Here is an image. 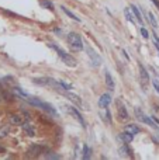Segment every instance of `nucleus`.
I'll use <instances>...</instances> for the list:
<instances>
[{"label": "nucleus", "mask_w": 159, "mask_h": 160, "mask_svg": "<svg viewBox=\"0 0 159 160\" xmlns=\"http://www.w3.org/2000/svg\"><path fill=\"white\" fill-rule=\"evenodd\" d=\"M39 4H41L44 8H48V10H51V11H54V8H55L49 0H39Z\"/></svg>", "instance_id": "22"}, {"label": "nucleus", "mask_w": 159, "mask_h": 160, "mask_svg": "<svg viewBox=\"0 0 159 160\" xmlns=\"http://www.w3.org/2000/svg\"><path fill=\"white\" fill-rule=\"evenodd\" d=\"M59 82H61V87L64 88V90H72V88H73L72 84H69V83L64 82V80H59Z\"/></svg>", "instance_id": "27"}, {"label": "nucleus", "mask_w": 159, "mask_h": 160, "mask_svg": "<svg viewBox=\"0 0 159 160\" xmlns=\"http://www.w3.org/2000/svg\"><path fill=\"white\" fill-rule=\"evenodd\" d=\"M68 44L73 51H82L83 49V41L82 37L78 32H69L68 34Z\"/></svg>", "instance_id": "3"}, {"label": "nucleus", "mask_w": 159, "mask_h": 160, "mask_svg": "<svg viewBox=\"0 0 159 160\" xmlns=\"http://www.w3.org/2000/svg\"><path fill=\"white\" fill-rule=\"evenodd\" d=\"M134 114H135V118H137V119H140V121L141 122H144V119H145V114H144L142 112V110H141V108H134Z\"/></svg>", "instance_id": "19"}, {"label": "nucleus", "mask_w": 159, "mask_h": 160, "mask_svg": "<svg viewBox=\"0 0 159 160\" xmlns=\"http://www.w3.org/2000/svg\"><path fill=\"white\" fill-rule=\"evenodd\" d=\"M132 138H134V135H131L130 132H126V131L118 135V141L123 142V143H130V142H132Z\"/></svg>", "instance_id": "13"}, {"label": "nucleus", "mask_w": 159, "mask_h": 160, "mask_svg": "<svg viewBox=\"0 0 159 160\" xmlns=\"http://www.w3.org/2000/svg\"><path fill=\"white\" fill-rule=\"evenodd\" d=\"M0 100H2V97H0Z\"/></svg>", "instance_id": "34"}, {"label": "nucleus", "mask_w": 159, "mask_h": 160, "mask_svg": "<svg viewBox=\"0 0 159 160\" xmlns=\"http://www.w3.org/2000/svg\"><path fill=\"white\" fill-rule=\"evenodd\" d=\"M118 152H120L121 156H128V158H132V150H131V148L128 146V143H124L123 146L118 149Z\"/></svg>", "instance_id": "14"}, {"label": "nucleus", "mask_w": 159, "mask_h": 160, "mask_svg": "<svg viewBox=\"0 0 159 160\" xmlns=\"http://www.w3.org/2000/svg\"><path fill=\"white\" fill-rule=\"evenodd\" d=\"M8 121H10V124L11 125H21L23 122V117H20V115H17V114H11L10 117H8Z\"/></svg>", "instance_id": "16"}, {"label": "nucleus", "mask_w": 159, "mask_h": 160, "mask_svg": "<svg viewBox=\"0 0 159 160\" xmlns=\"http://www.w3.org/2000/svg\"><path fill=\"white\" fill-rule=\"evenodd\" d=\"M8 133H10V128H8V127L0 128V138H4V136H7Z\"/></svg>", "instance_id": "26"}, {"label": "nucleus", "mask_w": 159, "mask_h": 160, "mask_svg": "<svg viewBox=\"0 0 159 160\" xmlns=\"http://www.w3.org/2000/svg\"><path fill=\"white\" fill-rule=\"evenodd\" d=\"M110 102H111V97H110V94H101V97L99 98V107L100 108H107L110 105Z\"/></svg>", "instance_id": "10"}, {"label": "nucleus", "mask_w": 159, "mask_h": 160, "mask_svg": "<svg viewBox=\"0 0 159 160\" xmlns=\"http://www.w3.org/2000/svg\"><path fill=\"white\" fill-rule=\"evenodd\" d=\"M152 84H154V87H155V90L159 93V82L158 80H152Z\"/></svg>", "instance_id": "31"}, {"label": "nucleus", "mask_w": 159, "mask_h": 160, "mask_svg": "<svg viewBox=\"0 0 159 160\" xmlns=\"http://www.w3.org/2000/svg\"><path fill=\"white\" fill-rule=\"evenodd\" d=\"M148 17H149L148 20H149V22H151V25H152V27H154V28H158V21H156V18H155V16L151 13V11H149V13H148Z\"/></svg>", "instance_id": "25"}, {"label": "nucleus", "mask_w": 159, "mask_h": 160, "mask_svg": "<svg viewBox=\"0 0 159 160\" xmlns=\"http://www.w3.org/2000/svg\"><path fill=\"white\" fill-rule=\"evenodd\" d=\"M0 152H4V149H3V148H0Z\"/></svg>", "instance_id": "33"}, {"label": "nucleus", "mask_w": 159, "mask_h": 160, "mask_svg": "<svg viewBox=\"0 0 159 160\" xmlns=\"http://www.w3.org/2000/svg\"><path fill=\"white\" fill-rule=\"evenodd\" d=\"M86 52H87V55H89V58L92 59V63L95 65V66H99V65L101 63V58H100V55H99L97 52H96L93 48H90V47H87L86 48Z\"/></svg>", "instance_id": "7"}, {"label": "nucleus", "mask_w": 159, "mask_h": 160, "mask_svg": "<svg viewBox=\"0 0 159 160\" xmlns=\"http://www.w3.org/2000/svg\"><path fill=\"white\" fill-rule=\"evenodd\" d=\"M13 93H14V94H17V96H20L21 98H24V100L28 97V94L25 93V91H23L20 87H17V86H14V87H13Z\"/></svg>", "instance_id": "20"}, {"label": "nucleus", "mask_w": 159, "mask_h": 160, "mask_svg": "<svg viewBox=\"0 0 159 160\" xmlns=\"http://www.w3.org/2000/svg\"><path fill=\"white\" fill-rule=\"evenodd\" d=\"M65 96H66L72 102H75L76 105H79V108H82V100H80V97H78L76 94H72V93H70V90H65Z\"/></svg>", "instance_id": "11"}, {"label": "nucleus", "mask_w": 159, "mask_h": 160, "mask_svg": "<svg viewBox=\"0 0 159 160\" xmlns=\"http://www.w3.org/2000/svg\"><path fill=\"white\" fill-rule=\"evenodd\" d=\"M103 110H104V112H101V111H100V117H101V118H104V121H106L107 124H110V119H111V117H110L109 110H107V108H103Z\"/></svg>", "instance_id": "24"}, {"label": "nucleus", "mask_w": 159, "mask_h": 160, "mask_svg": "<svg viewBox=\"0 0 159 160\" xmlns=\"http://www.w3.org/2000/svg\"><path fill=\"white\" fill-rule=\"evenodd\" d=\"M42 158H45V159H61V156L56 155V153L52 152V150H48V152L44 153V156H42Z\"/></svg>", "instance_id": "23"}, {"label": "nucleus", "mask_w": 159, "mask_h": 160, "mask_svg": "<svg viewBox=\"0 0 159 160\" xmlns=\"http://www.w3.org/2000/svg\"><path fill=\"white\" fill-rule=\"evenodd\" d=\"M115 102H117V118H118V121H121V122L127 121V119H128V112H127L126 105H124L120 100H117Z\"/></svg>", "instance_id": "5"}, {"label": "nucleus", "mask_w": 159, "mask_h": 160, "mask_svg": "<svg viewBox=\"0 0 159 160\" xmlns=\"http://www.w3.org/2000/svg\"><path fill=\"white\" fill-rule=\"evenodd\" d=\"M25 101H27L30 105H33V107H35V108H41L42 111H45V112H47V114H49V115H52V117H56V115H58V112H56V110L52 107V105L49 104V102L41 101V100H39V98H37V97H31V96H28L27 98H25Z\"/></svg>", "instance_id": "1"}, {"label": "nucleus", "mask_w": 159, "mask_h": 160, "mask_svg": "<svg viewBox=\"0 0 159 160\" xmlns=\"http://www.w3.org/2000/svg\"><path fill=\"white\" fill-rule=\"evenodd\" d=\"M140 31H141V35H142V38L148 39V37H149V32H148V30H146L145 27H141V28H140Z\"/></svg>", "instance_id": "28"}, {"label": "nucleus", "mask_w": 159, "mask_h": 160, "mask_svg": "<svg viewBox=\"0 0 159 160\" xmlns=\"http://www.w3.org/2000/svg\"><path fill=\"white\" fill-rule=\"evenodd\" d=\"M152 37H154V42H155V45H156V48L159 49V38L156 37V34H155V32H154V35H152Z\"/></svg>", "instance_id": "30"}, {"label": "nucleus", "mask_w": 159, "mask_h": 160, "mask_svg": "<svg viewBox=\"0 0 159 160\" xmlns=\"http://www.w3.org/2000/svg\"><path fill=\"white\" fill-rule=\"evenodd\" d=\"M138 69H140V79H141V84H142V87L145 88L146 84H148L149 82V75L148 72H146V69L142 66L141 63H138Z\"/></svg>", "instance_id": "8"}, {"label": "nucleus", "mask_w": 159, "mask_h": 160, "mask_svg": "<svg viewBox=\"0 0 159 160\" xmlns=\"http://www.w3.org/2000/svg\"><path fill=\"white\" fill-rule=\"evenodd\" d=\"M131 7V11H132V14H134V17L137 18V22H140V24H142L144 22V18H142V16H141V13H140V10H138V7L135 4H131L130 6Z\"/></svg>", "instance_id": "15"}, {"label": "nucleus", "mask_w": 159, "mask_h": 160, "mask_svg": "<svg viewBox=\"0 0 159 160\" xmlns=\"http://www.w3.org/2000/svg\"><path fill=\"white\" fill-rule=\"evenodd\" d=\"M49 47L52 48V49H55V52L58 53V56L64 61V63L65 65H68V66H70V68H76V65H78V62H76V59L73 58L70 53H68V52H65L64 49H62L61 47H58V45H55V44H49Z\"/></svg>", "instance_id": "2"}, {"label": "nucleus", "mask_w": 159, "mask_h": 160, "mask_svg": "<svg viewBox=\"0 0 159 160\" xmlns=\"http://www.w3.org/2000/svg\"><path fill=\"white\" fill-rule=\"evenodd\" d=\"M126 17H127V20H128V21L131 22V24H135V20L132 18V16L130 14V11H128V10H126Z\"/></svg>", "instance_id": "29"}, {"label": "nucleus", "mask_w": 159, "mask_h": 160, "mask_svg": "<svg viewBox=\"0 0 159 160\" xmlns=\"http://www.w3.org/2000/svg\"><path fill=\"white\" fill-rule=\"evenodd\" d=\"M124 131H126V132H130L131 135H138V133L141 132V128L135 124H127L126 127H124Z\"/></svg>", "instance_id": "12"}, {"label": "nucleus", "mask_w": 159, "mask_h": 160, "mask_svg": "<svg viewBox=\"0 0 159 160\" xmlns=\"http://www.w3.org/2000/svg\"><path fill=\"white\" fill-rule=\"evenodd\" d=\"M90 158H92V149H90V148L85 143L83 145V159L85 160H89Z\"/></svg>", "instance_id": "21"}, {"label": "nucleus", "mask_w": 159, "mask_h": 160, "mask_svg": "<svg viewBox=\"0 0 159 160\" xmlns=\"http://www.w3.org/2000/svg\"><path fill=\"white\" fill-rule=\"evenodd\" d=\"M61 8H62V11H64V13L66 14L68 17H70L72 20H75V21H79V22H80V18H79L78 16H75V14H73L70 10H68V7H65V6H61Z\"/></svg>", "instance_id": "18"}, {"label": "nucleus", "mask_w": 159, "mask_h": 160, "mask_svg": "<svg viewBox=\"0 0 159 160\" xmlns=\"http://www.w3.org/2000/svg\"><path fill=\"white\" fill-rule=\"evenodd\" d=\"M106 86H107V88H109L110 91H113L114 90V80H113V78H111V75H110V72L109 70H106Z\"/></svg>", "instance_id": "17"}, {"label": "nucleus", "mask_w": 159, "mask_h": 160, "mask_svg": "<svg viewBox=\"0 0 159 160\" xmlns=\"http://www.w3.org/2000/svg\"><path fill=\"white\" fill-rule=\"evenodd\" d=\"M152 2H154V3H155V6H156V7L159 8V2H158V0H152Z\"/></svg>", "instance_id": "32"}, {"label": "nucleus", "mask_w": 159, "mask_h": 160, "mask_svg": "<svg viewBox=\"0 0 159 160\" xmlns=\"http://www.w3.org/2000/svg\"><path fill=\"white\" fill-rule=\"evenodd\" d=\"M21 127H23V131H24L28 136H34V135H35V127L31 124V121H24L21 124Z\"/></svg>", "instance_id": "9"}, {"label": "nucleus", "mask_w": 159, "mask_h": 160, "mask_svg": "<svg viewBox=\"0 0 159 160\" xmlns=\"http://www.w3.org/2000/svg\"><path fill=\"white\" fill-rule=\"evenodd\" d=\"M65 108H66V110L69 111V112L72 114V115L75 117L76 119H78V122H79V124L82 125V127H83V128H86V127H87V124H86V121H85L83 115H82V114H80V112H79V111H78V108L72 107V105H68V107H65Z\"/></svg>", "instance_id": "6"}, {"label": "nucleus", "mask_w": 159, "mask_h": 160, "mask_svg": "<svg viewBox=\"0 0 159 160\" xmlns=\"http://www.w3.org/2000/svg\"><path fill=\"white\" fill-rule=\"evenodd\" d=\"M48 150L49 149L42 146V145H31L27 150V156L28 158H39V156H44V153Z\"/></svg>", "instance_id": "4"}]
</instances>
